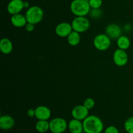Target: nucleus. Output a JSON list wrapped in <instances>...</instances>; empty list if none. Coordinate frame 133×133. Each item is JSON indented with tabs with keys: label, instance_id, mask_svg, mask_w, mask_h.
Listing matches in <instances>:
<instances>
[{
	"label": "nucleus",
	"instance_id": "obj_13",
	"mask_svg": "<svg viewBox=\"0 0 133 133\" xmlns=\"http://www.w3.org/2000/svg\"><path fill=\"white\" fill-rule=\"evenodd\" d=\"M10 22L13 26L18 27V28L25 27L27 23L25 16L21 13L12 15L11 18H10Z\"/></svg>",
	"mask_w": 133,
	"mask_h": 133
},
{
	"label": "nucleus",
	"instance_id": "obj_8",
	"mask_svg": "<svg viewBox=\"0 0 133 133\" xmlns=\"http://www.w3.org/2000/svg\"><path fill=\"white\" fill-rule=\"evenodd\" d=\"M89 110L87 109L83 104H79L74 107L71 110V116L75 119L84 121L89 115Z\"/></svg>",
	"mask_w": 133,
	"mask_h": 133
},
{
	"label": "nucleus",
	"instance_id": "obj_16",
	"mask_svg": "<svg viewBox=\"0 0 133 133\" xmlns=\"http://www.w3.org/2000/svg\"><path fill=\"white\" fill-rule=\"evenodd\" d=\"M0 50L4 54H9L13 50V44L8 38H3L0 41Z\"/></svg>",
	"mask_w": 133,
	"mask_h": 133
},
{
	"label": "nucleus",
	"instance_id": "obj_25",
	"mask_svg": "<svg viewBox=\"0 0 133 133\" xmlns=\"http://www.w3.org/2000/svg\"><path fill=\"white\" fill-rule=\"evenodd\" d=\"M25 28L26 31H28V32H32L35 29V24H32V23H28L27 22L26 26H25Z\"/></svg>",
	"mask_w": 133,
	"mask_h": 133
},
{
	"label": "nucleus",
	"instance_id": "obj_3",
	"mask_svg": "<svg viewBox=\"0 0 133 133\" xmlns=\"http://www.w3.org/2000/svg\"><path fill=\"white\" fill-rule=\"evenodd\" d=\"M44 11L40 7L34 5L29 8L26 11V19L28 23L37 24L42 20L44 18Z\"/></svg>",
	"mask_w": 133,
	"mask_h": 133
},
{
	"label": "nucleus",
	"instance_id": "obj_9",
	"mask_svg": "<svg viewBox=\"0 0 133 133\" xmlns=\"http://www.w3.org/2000/svg\"><path fill=\"white\" fill-rule=\"evenodd\" d=\"M72 31L73 28L71 24L68 22H61L58 23L55 29L56 35L61 38L68 37Z\"/></svg>",
	"mask_w": 133,
	"mask_h": 133
},
{
	"label": "nucleus",
	"instance_id": "obj_18",
	"mask_svg": "<svg viewBox=\"0 0 133 133\" xmlns=\"http://www.w3.org/2000/svg\"><path fill=\"white\" fill-rule=\"evenodd\" d=\"M35 129L38 132L45 133L49 130V122L48 120H38Z\"/></svg>",
	"mask_w": 133,
	"mask_h": 133
},
{
	"label": "nucleus",
	"instance_id": "obj_23",
	"mask_svg": "<svg viewBox=\"0 0 133 133\" xmlns=\"http://www.w3.org/2000/svg\"><path fill=\"white\" fill-rule=\"evenodd\" d=\"M83 105L86 107L88 110H91L94 107L95 100L92 98H87L84 101Z\"/></svg>",
	"mask_w": 133,
	"mask_h": 133
},
{
	"label": "nucleus",
	"instance_id": "obj_22",
	"mask_svg": "<svg viewBox=\"0 0 133 133\" xmlns=\"http://www.w3.org/2000/svg\"><path fill=\"white\" fill-rule=\"evenodd\" d=\"M88 2L91 9H99L102 6L103 0H89Z\"/></svg>",
	"mask_w": 133,
	"mask_h": 133
},
{
	"label": "nucleus",
	"instance_id": "obj_20",
	"mask_svg": "<svg viewBox=\"0 0 133 133\" xmlns=\"http://www.w3.org/2000/svg\"><path fill=\"white\" fill-rule=\"evenodd\" d=\"M102 15L103 11L101 8H99V9H91L89 13L90 17L93 18V19H98V18H101Z\"/></svg>",
	"mask_w": 133,
	"mask_h": 133
},
{
	"label": "nucleus",
	"instance_id": "obj_11",
	"mask_svg": "<svg viewBox=\"0 0 133 133\" xmlns=\"http://www.w3.org/2000/svg\"><path fill=\"white\" fill-rule=\"evenodd\" d=\"M105 32L112 39H118L122 33V27L116 23H110L106 27Z\"/></svg>",
	"mask_w": 133,
	"mask_h": 133
},
{
	"label": "nucleus",
	"instance_id": "obj_19",
	"mask_svg": "<svg viewBox=\"0 0 133 133\" xmlns=\"http://www.w3.org/2000/svg\"><path fill=\"white\" fill-rule=\"evenodd\" d=\"M67 40L70 45L73 46L78 45L81 41L80 33L73 30L72 32L67 37Z\"/></svg>",
	"mask_w": 133,
	"mask_h": 133
},
{
	"label": "nucleus",
	"instance_id": "obj_5",
	"mask_svg": "<svg viewBox=\"0 0 133 133\" xmlns=\"http://www.w3.org/2000/svg\"><path fill=\"white\" fill-rule=\"evenodd\" d=\"M94 46L99 51H105L111 45V39L107 34H98L94 39Z\"/></svg>",
	"mask_w": 133,
	"mask_h": 133
},
{
	"label": "nucleus",
	"instance_id": "obj_4",
	"mask_svg": "<svg viewBox=\"0 0 133 133\" xmlns=\"http://www.w3.org/2000/svg\"><path fill=\"white\" fill-rule=\"evenodd\" d=\"M71 24L74 31L81 33L89 29L90 22L86 16H76L73 20Z\"/></svg>",
	"mask_w": 133,
	"mask_h": 133
},
{
	"label": "nucleus",
	"instance_id": "obj_17",
	"mask_svg": "<svg viewBox=\"0 0 133 133\" xmlns=\"http://www.w3.org/2000/svg\"><path fill=\"white\" fill-rule=\"evenodd\" d=\"M116 44L118 48L126 50L129 49L131 46V40L128 37L125 36V35H121L117 39Z\"/></svg>",
	"mask_w": 133,
	"mask_h": 133
},
{
	"label": "nucleus",
	"instance_id": "obj_15",
	"mask_svg": "<svg viewBox=\"0 0 133 133\" xmlns=\"http://www.w3.org/2000/svg\"><path fill=\"white\" fill-rule=\"evenodd\" d=\"M68 129L71 133H82L84 131L83 121L72 119L68 123Z\"/></svg>",
	"mask_w": 133,
	"mask_h": 133
},
{
	"label": "nucleus",
	"instance_id": "obj_14",
	"mask_svg": "<svg viewBox=\"0 0 133 133\" xmlns=\"http://www.w3.org/2000/svg\"><path fill=\"white\" fill-rule=\"evenodd\" d=\"M15 124L14 118L9 115H2L0 117V128L3 130H9Z\"/></svg>",
	"mask_w": 133,
	"mask_h": 133
},
{
	"label": "nucleus",
	"instance_id": "obj_21",
	"mask_svg": "<svg viewBox=\"0 0 133 133\" xmlns=\"http://www.w3.org/2000/svg\"><path fill=\"white\" fill-rule=\"evenodd\" d=\"M124 128L127 133H133V117L126 119L124 123Z\"/></svg>",
	"mask_w": 133,
	"mask_h": 133
},
{
	"label": "nucleus",
	"instance_id": "obj_10",
	"mask_svg": "<svg viewBox=\"0 0 133 133\" xmlns=\"http://www.w3.org/2000/svg\"><path fill=\"white\" fill-rule=\"evenodd\" d=\"M6 9L8 13L11 15L20 13L24 9V1L23 0H10Z\"/></svg>",
	"mask_w": 133,
	"mask_h": 133
},
{
	"label": "nucleus",
	"instance_id": "obj_12",
	"mask_svg": "<svg viewBox=\"0 0 133 133\" xmlns=\"http://www.w3.org/2000/svg\"><path fill=\"white\" fill-rule=\"evenodd\" d=\"M51 116V110L46 106L41 105L35 108V117L38 120H48Z\"/></svg>",
	"mask_w": 133,
	"mask_h": 133
},
{
	"label": "nucleus",
	"instance_id": "obj_1",
	"mask_svg": "<svg viewBox=\"0 0 133 133\" xmlns=\"http://www.w3.org/2000/svg\"><path fill=\"white\" fill-rule=\"evenodd\" d=\"M83 123L85 133H101L104 129L102 120L95 115L88 116L83 121Z\"/></svg>",
	"mask_w": 133,
	"mask_h": 133
},
{
	"label": "nucleus",
	"instance_id": "obj_7",
	"mask_svg": "<svg viewBox=\"0 0 133 133\" xmlns=\"http://www.w3.org/2000/svg\"><path fill=\"white\" fill-rule=\"evenodd\" d=\"M128 55L125 50L118 48L114 51L113 53V61L116 65L118 66H125L128 62Z\"/></svg>",
	"mask_w": 133,
	"mask_h": 133
},
{
	"label": "nucleus",
	"instance_id": "obj_26",
	"mask_svg": "<svg viewBox=\"0 0 133 133\" xmlns=\"http://www.w3.org/2000/svg\"><path fill=\"white\" fill-rule=\"evenodd\" d=\"M27 116L30 117H35V109H29L27 111Z\"/></svg>",
	"mask_w": 133,
	"mask_h": 133
},
{
	"label": "nucleus",
	"instance_id": "obj_6",
	"mask_svg": "<svg viewBox=\"0 0 133 133\" xmlns=\"http://www.w3.org/2000/svg\"><path fill=\"white\" fill-rule=\"evenodd\" d=\"M68 127V123L62 117H55L49 121V130L52 133H63Z\"/></svg>",
	"mask_w": 133,
	"mask_h": 133
},
{
	"label": "nucleus",
	"instance_id": "obj_2",
	"mask_svg": "<svg viewBox=\"0 0 133 133\" xmlns=\"http://www.w3.org/2000/svg\"><path fill=\"white\" fill-rule=\"evenodd\" d=\"M89 0H73L70 4V10L75 16H87L91 10Z\"/></svg>",
	"mask_w": 133,
	"mask_h": 133
},
{
	"label": "nucleus",
	"instance_id": "obj_24",
	"mask_svg": "<svg viewBox=\"0 0 133 133\" xmlns=\"http://www.w3.org/2000/svg\"><path fill=\"white\" fill-rule=\"evenodd\" d=\"M104 133H119V132L118 128L113 125H110L105 129Z\"/></svg>",
	"mask_w": 133,
	"mask_h": 133
},
{
	"label": "nucleus",
	"instance_id": "obj_27",
	"mask_svg": "<svg viewBox=\"0 0 133 133\" xmlns=\"http://www.w3.org/2000/svg\"><path fill=\"white\" fill-rule=\"evenodd\" d=\"M30 7L29 3L28 1H24V9H28Z\"/></svg>",
	"mask_w": 133,
	"mask_h": 133
}]
</instances>
